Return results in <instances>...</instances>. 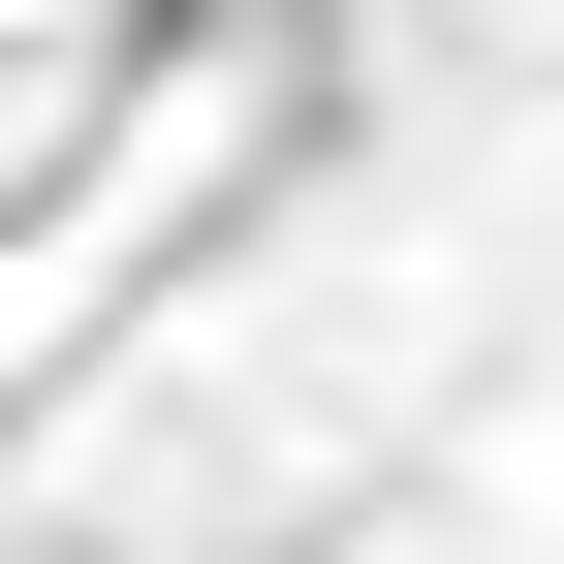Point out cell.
Masks as SVG:
<instances>
[]
</instances>
